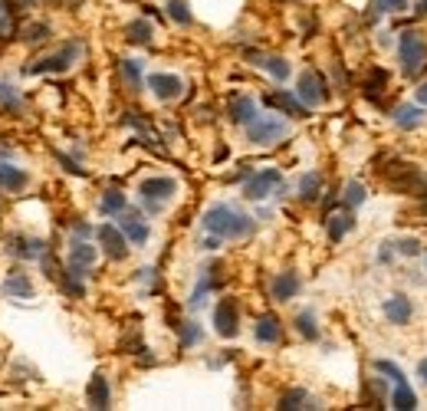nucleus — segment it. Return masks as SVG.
<instances>
[{"instance_id": "nucleus-1", "label": "nucleus", "mask_w": 427, "mask_h": 411, "mask_svg": "<svg viewBox=\"0 0 427 411\" xmlns=\"http://www.w3.org/2000/svg\"><path fill=\"white\" fill-rule=\"evenodd\" d=\"M253 227H257L253 217L230 208V204H214L211 211L204 214V230L220 237V240H240L246 234H253Z\"/></svg>"}, {"instance_id": "nucleus-2", "label": "nucleus", "mask_w": 427, "mask_h": 411, "mask_svg": "<svg viewBox=\"0 0 427 411\" xmlns=\"http://www.w3.org/2000/svg\"><path fill=\"white\" fill-rule=\"evenodd\" d=\"M381 178H385V184H388V188L401 191V195L427 197V175L421 171V168H414V164L394 162V164H388V168L381 171Z\"/></svg>"}, {"instance_id": "nucleus-3", "label": "nucleus", "mask_w": 427, "mask_h": 411, "mask_svg": "<svg viewBox=\"0 0 427 411\" xmlns=\"http://www.w3.org/2000/svg\"><path fill=\"white\" fill-rule=\"evenodd\" d=\"M398 53H401V73L404 76H417L427 63V43L417 30H404L398 40Z\"/></svg>"}, {"instance_id": "nucleus-4", "label": "nucleus", "mask_w": 427, "mask_h": 411, "mask_svg": "<svg viewBox=\"0 0 427 411\" xmlns=\"http://www.w3.org/2000/svg\"><path fill=\"white\" fill-rule=\"evenodd\" d=\"M79 53H82V43L79 40H69L63 49H56L53 56H43V60H33L23 73H30V76H36V73H66L69 66L79 60Z\"/></svg>"}, {"instance_id": "nucleus-5", "label": "nucleus", "mask_w": 427, "mask_h": 411, "mask_svg": "<svg viewBox=\"0 0 427 411\" xmlns=\"http://www.w3.org/2000/svg\"><path fill=\"white\" fill-rule=\"evenodd\" d=\"M289 129H286L283 119H276V115H257V119L246 125V138H250L253 145H273Z\"/></svg>"}, {"instance_id": "nucleus-6", "label": "nucleus", "mask_w": 427, "mask_h": 411, "mask_svg": "<svg viewBox=\"0 0 427 411\" xmlns=\"http://www.w3.org/2000/svg\"><path fill=\"white\" fill-rule=\"evenodd\" d=\"M178 191V184H174V178H145L142 181V188H138V195H142V201H145V208L151 214H158L164 208V201Z\"/></svg>"}, {"instance_id": "nucleus-7", "label": "nucleus", "mask_w": 427, "mask_h": 411, "mask_svg": "<svg viewBox=\"0 0 427 411\" xmlns=\"http://www.w3.org/2000/svg\"><path fill=\"white\" fill-rule=\"evenodd\" d=\"M296 96H299L312 109V105H322V102H328V86H326V79H322L315 69H306V73L299 76V82H296Z\"/></svg>"}, {"instance_id": "nucleus-8", "label": "nucleus", "mask_w": 427, "mask_h": 411, "mask_svg": "<svg viewBox=\"0 0 427 411\" xmlns=\"http://www.w3.org/2000/svg\"><path fill=\"white\" fill-rule=\"evenodd\" d=\"M214 329H217V336L220 339H233L237 332H240V306H237V299H220L217 303V310H214Z\"/></svg>"}, {"instance_id": "nucleus-9", "label": "nucleus", "mask_w": 427, "mask_h": 411, "mask_svg": "<svg viewBox=\"0 0 427 411\" xmlns=\"http://www.w3.org/2000/svg\"><path fill=\"white\" fill-rule=\"evenodd\" d=\"M279 181H283V175H279L276 168H263L260 175H250V178H246L244 197H246V201H263V197L276 188Z\"/></svg>"}, {"instance_id": "nucleus-10", "label": "nucleus", "mask_w": 427, "mask_h": 411, "mask_svg": "<svg viewBox=\"0 0 427 411\" xmlns=\"http://www.w3.org/2000/svg\"><path fill=\"white\" fill-rule=\"evenodd\" d=\"M96 234H99V244L105 247V253H109L112 260H125V257H129V237L122 234V227L102 224Z\"/></svg>"}, {"instance_id": "nucleus-11", "label": "nucleus", "mask_w": 427, "mask_h": 411, "mask_svg": "<svg viewBox=\"0 0 427 411\" xmlns=\"http://www.w3.org/2000/svg\"><path fill=\"white\" fill-rule=\"evenodd\" d=\"M266 105H273V109H279V112H286L289 119H306V115H309V105L296 96V92H286V89L270 92V96H266Z\"/></svg>"}, {"instance_id": "nucleus-12", "label": "nucleus", "mask_w": 427, "mask_h": 411, "mask_svg": "<svg viewBox=\"0 0 427 411\" xmlns=\"http://www.w3.org/2000/svg\"><path fill=\"white\" fill-rule=\"evenodd\" d=\"M148 86H151V92L161 99V102H171V99H178L184 92V82L178 76H171V73H155V76H148Z\"/></svg>"}, {"instance_id": "nucleus-13", "label": "nucleus", "mask_w": 427, "mask_h": 411, "mask_svg": "<svg viewBox=\"0 0 427 411\" xmlns=\"http://www.w3.org/2000/svg\"><path fill=\"white\" fill-rule=\"evenodd\" d=\"M47 244H40V240H30V237H23V234H10L7 237V250L14 253V257H20V260H40L47 250H43Z\"/></svg>"}, {"instance_id": "nucleus-14", "label": "nucleus", "mask_w": 427, "mask_h": 411, "mask_svg": "<svg viewBox=\"0 0 427 411\" xmlns=\"http://www.w3.org/2000/svg\"><path fill=\"white\" fill-rule=\"evenodd\" d=\"M86 401H89V408L96 411H105L112 405V392H109V378L105 375H92L89 378V388H86Z\"/></svg>"}, {"instance_id": "nucleus-15", "label": "nucleus", "mask_w": 427, "mask_h": 411, "mask_svg": "<svg viewBox=\"0 0 427 411\" xmlns=\"http://www.w3.org/2000/svg\"><path fill=\"white\" fill-rule=\"evenodd\" d=\"M227 119L233 125H250L257 119V102L250 96H233L227 102Z\"/></svg>"}, {"instance_id": "nucleus-16", "label": "nucleus", "mask_w": 427, "mask_h": 411, "mask_svg": "<svg viewBox=\"0 0 427 411\" xmlns=\"http://www.w3.org/2000/svg\"><path fill=\"white\" fill-rule=\"evenodd\" d=\"M3 293L10 296V299H30V296H33L30 273H23V270H10L7 279H3Z\"/></svg>"}, {"instance_id": "nucleus-17", "label": "nucleus", "mask_w": 427, "mask_h": 411, "mask_svg": "<svg viewBox=\"0 0 427 411\" xmlns=\"http://www.w3.org/2000/svg\"><path fill=\"white\" fill-rule=\"evenodd\" d=\"M92 263H96V247L89 244V240H79V237H76V240L69 244V266L86 273Z\"/></svg>"}, {"instance_id": "nucleus-18", "label": "nucleus", "mask_w": 427, "mask_h": 411, "mask_svg": "<svg viewBox=\"0 0 427 411\" xmlns=\"http://www.w3.org/2000/svg\"><path fill=\"white\" fill-rule=\"evenodd\" d=\"M385 316L394 326H408L411 316H414V306H411L408 296H391V299H385Z\"/></svg>"}, {"instance_id": "nucleus-19", "label": "nucleus", "mask_w": 427, "mask_h": 411, "mask_svg": "<svg viewBox=\"0 0 427 411\" xmlns=\"http://www.w3.org/2000/svg\"><path fill=\"white\" fill-rule=\"evenodd\" d=\"M30 184V175L23 171V168H14V164L0 162V188L3 191H10V195H20L23 188Z\"/></svg>"}, {"instance_id": "nucleus-20", "label": "nucleus", "mask_w": 427, "mask_h": 411, "mask_svg": "<svg viewBox=\"0 0 427 411\" xmlns=\"http://www.w3.org/2000/svg\"><path fill=\"white\" fill-rule=\"evenodd\" d=\"M253 336H257V342H263V345H276L279 336H283V326H279V319L273 316V312H266V316H260V319H257Z\"/></svg>"}, {"instance_id": "nucleus-21", "label": "nucleus", "mask_w": 427, "mask_h": 411, "mask_svg": "<svg viewBox=\"0 0 427 411\" xmlns=\"http://www.w3.org/2000/svg\"><path fill=\"white\" fill-rule=\"evenodd\" d=\"M118 227H122V234L129 237V244H135V247H142L148 240V224L138 217V214L122 211V224H118Z\"/></svg>"}, {"instance_id": "nucleus-22", "label": "nucleus", "mask_w": 427, "mask_h": 411, "mask_svg": "<svg viewBox=\"0 0 427 411\" xmlns=\"http://www.w3.org/2000/svg\"><path fill=\"white\" fill-rule=\"evenodd\" d=\"M299 286H302L299 277H296L293 270H286V273H279V277L273 279V299H276V303H289V299L299 293Z\"/></svg>"}, {"instance_id": "nucleus-23", "label": "nucleus", "mask_w": 427, "mask_h": 411, "mask_svg": "<svg viewBox=\"0 0 427 411\" xmlns=\"http://www.w3.org/2000/svg\"><path fill=\"white\" fill-rule=\"evenodd\" d=\"M394 125H398V129H417V125H421V119H424V109H421V105H414V102H404V105H398V109H394Z\"/></svg>"}, {"instance_id": "nucleus-24", "label": "nucleus", "mask_w": 427, "mask_h": 411, "mask_svg": "<svg viewBox=\"0 0 427 411\" xmlns=\"http://www.w3.org/2000/svg\"><path fill=\"white\" fill-rule=\"evenodd\" d=\"M0 112L3 115H23V96L16 92V86L0 79Z\"/></svg>"}, {"instance_id": "nucleus-25", "label": "nucleus", "mask_w": 427, "mask_h": 411, "mask_svg": "<svg viewBox=\"0 0 427 411\" xmlns=\"http://www.w3.org/2000/svg\"><path fill=\"white\" fill-rule=\"evenodd\" d=\"M250 60H257V66H263L276 82L289 79V63L283 56H260V53H250Z\"/></svg>"}, {"instance_id": "nucleus-26", "label": "nucleus", "mask_w": 427, "mask_h": 411, "mask_svg": "<svg viewBox=\"0 0 427 411\" xmlns=\"http://www.w3.org/2000/svg\"><path fill=\"white\" fill-rule=\"evenodd\" d=\"M276 408L296 411V408H319V405H315V401L309 398V392H306V388H289V392L279 395V405H276Z\"/></svg>"}, {"instance_id": "nucleus-27", "label": "nucleus", "mask_w": 427, "mask_h": 411, "mask_svg": "<svg viewBox=\"0 0 427 411\" xmlns=\"http://www.w3.org/2000/svg\"><path fill=\"white\" fill-rule=\"evenodd\" d=\"M82 277H86V273H79V270H73V266H69L63 277H56V279H60V290H63L66 296H73V299H82V296H86Z\"/></svg>"}, {"instance_id": "nucleus-28", "label": "nucleus", "mask_w": 427, "mask_h": 411, "mask_svg": "<svg viewBox=\"0 0 427 411\" xmlns=\"http://www.w3.org/2000/svg\"><path fill=\"white\" fill-rule=\"evenodd\" d=\"M355 227V217H352V214H335V217H328V240H332V244H339V240H342L345 234H348V230Z\"/></svg>"}, {"instance_id": "nucleus-29", "label": "nucleus", "mask_w": 427, "mask_h": 411, "mask_svg": "<svg viewBox=\"0 0 427 411\" xmlns=\"http://www.w3.org/2000/svg\"><path fill=\"white\" fill-rule=\"evenodd\" d=\"M125 40L135 43V47L151 43V23H148V20H131L129 27H125Z\"/></svg>"}, {"instance_id": "nucleus-30", "label": "nucleus", "mask_w": 427, "mask_h": 411, "mask_svg": "<svg viewBox=\"0 0 427 411\" xmlns=\"http://www.w3.org/2000/svg\"><path fill=\"white\" fill-rule=\"evenodd\" d=\"M391 408H398V411H411V408H417V395H414V392L408 388V382H404V385H394Z\"/></svg>"}, {"instance_id": "nucleus-31", "label": "nucleus", "mask_w": 427, "mask_h": 411, "mask_svg": "<svg viewBox=\"0 0 427 411\" xmlns=\"http://www.w3.org/2000/svg\"><path fill=\"white\" fill-rule=\"evenodd\" d=\"M118 69H122V79L129 82V92H138V89H142V63H135V60H122Z\"/></svg>"}, {"instance_id": "nucleus-32", "label": "nucleus", "mask_w": 427, "mask_h": 411, "mask_svg": "<svg viewBox=\"0 0 427 411\" xmlns=\"http://www.w3.org/2000/svg\"><path fill=\"white\" fill-rule=\"evenodd\" d=\"M319 188H322V178L315 175V171H309V175H302V181H299V201H315L319 197Z\"/></svg>"}, {"instance_id": "nucleus-33", "label": "nucleus", "mask_w": 427, "mask_h": 411, "mask_svg": "<svg viewBox=\"0 0 427 411\" xmlns=\"http://www.w3.org/2000/svg\"><path fill=\"white\" fill-rule=\"evenodd\" d=\"M125 204H129V201H125V195H122L118 188H109L99 208H102V214H122V211H125Z\"/></svg>"}, {"instance_id": "nucleus-34", "label": "nucleus", "mask_w": 427, "mask_h": 411, "mask_svg": "<svg viewBox=\"0 0 427 411\" xmlns=\"http://www.w3.org/2000/svg\"><path fill=\"white\" fill-rule=\"evenodd\" d=\"M174 329H178V336H181V349H191V345L200 342V326L197 323H174Z\"/></svg>"}, {"instance_id": "nucleus-35", "label": "nucleus", "mask_w": 427, "mask_h": 411, "mask_svg": "<svg viewBox=\"0 0 427 411\" xmlns=\"http://www.w3.org/2000/svg\"><path fill=\"white\" fill-rule=\"evenodd\" d=\"M381 89H388V73L375 66V69L368 73V82H365V96H368V99H378V92H381Z\"/></svg>"}, {"instance_id": "nucleus-36", "label": "nucleus", "mask_w": 427, "mask_h": 411, "mask_svg": "<svg viewBox=\"0 0 427 411\" xmlns=\"http://www.w3.org/2000/svg\"><path fill=\"white\" fill-rule=\"evenodd\" d=\"M20 40H23V43H47L49 40V27L47 23H27V27H23V30H20Z\"/></svg>"}, {"instance_id": "nucleus-37", "label": "nucleus", "mask_w": 427, "mask_h": 411, "mask_svg": "<svg viewBox=\"0 0 427 411\" xmlns=\"http://www.w3.org/2000/svg\"><path fill=\"white\" fill-rule=\"evenodd\" d=\"M168 16L178 23V27H191V10H187V0H168Z\"/></svg>"}, {"instance_id": "nucleus-38", "label": "nucleus", "mask_w": 427, "mask_h": 411, "mask_svg": "<svg viewBox=\"0 0 427 411\" xmlns=\"http://www.w3.org/2000/svg\"><path fill=\"white\" fill-rule=\"evenodd\" d=\"M365 405H368V408H381V405H385V385H381V378H372V382H368Z\"/></svg>"}, {"instance_id": "nucleus-39", "label": "nucleus", "mask_w": 427, "mask_h": 411, "mask_svg": "<svg viewBox=\"0 0 427 411\" xmlns=\"http://www.w3.org/2000/svg\"><path fill=\"white\" fill-rule=\"evenodd\" d=\"M296 329H299L306 339H319V326H315V316H312V312H299V316H296Z\"/></svg>"}, {"instance_id": "nucleus-40", "label": "nucleus", "mask_w": 427, "mask_h": 411, "mask_svg": "<svg viewBox=\"0 0 427 411\" xmlns=\"http://www.w3.org/2000/svg\"><path fill=\"white\" fill-rule=\"evenodd\" d=\"M375 372L388 375L394 385H404V382H408V378H404V372H401V369H398L394 362H388V359H378V362H375Z\"/></svg>"}, {"instance_id": "nucleus-41", "label": "nucleus", "mask_w": 427, "mask_h": 411, "mask_svg": "<svg viewBox=\"0 0 427 411\" xmlns=\"http://www.w3.org/2000/svg\"><path fill=\"white\" fill-rule=\"evenodd\" d=\"M345 208H348V211H352V208H359L361 201H365V188H361L359 181H348V184H345Z\"/></svg>"}, {"instance_id": "nucleus-42", "label": "nucleus", "mask_w": 427, "mask_h": 411, "mask_svg": "<svg viewBox=\"0 0 427 411\" xmlns=\"http://www.w3.org/2000/svg\"><path fill=\"white\" fill-rule=\"evenodd\" d=\"M408 10V0H375V14H401Z\"/></svg>"}, {"instance_id": "nucleus-43", "label": "nucleus", "mask_w": 427, "mask_h": 411, "mask_svg": "<svg viewBox=\"0 0 427 411\" xmlns=\"http://www.w3.org/2000/svg\"><path fill=\"white\" fill-rule=\"evenodd\" d=\"M394 247H398L404 257H417V253H421V240H417V237H404V240H398Z\"/></svg>"}, {"instance_id": "nucleus-44", "label": "nucleus", "mask_w": 427, "mask_h": 411, "mask_svg": "<svg viewBox=\"0 0 427 411\" xmlns=\"http://www.w3.org/2000/svg\"><path fill=\"white\" fill-rule=\"evenodd\" d=\"M73 230H76V237H79V240H89V237H92V227H89V224H82V221Z\"/></svg>"}, {"instance_id": "nucleus-45", "label": "nucleus", "mask_w": 427, "mask_h": 411, "mask_svg": "<svg viewBox=\"0 0 427 411\" xmlns=\"http://www.w3.org/2000/svg\"><path fill=\"white\" fill-rule=\"evenodd\" d=\"M60 164H63L66 171H73V175H82V168L76 162H69V158H66V155H60Z\"/></svg>"}, {"instance_id": "nucleus-46", "label": "nucleus", "mask_w": 427, "mask_h": 411, "mask_svg": "<svg viewBox=\"0 0 427 411\" xmlns=\"http://www.w3.org/2000/svg\"><path fill=\"white\" fill-rule=\"evenodd\" d=\"M391 247L394 244H381V253H378V260L381 263H391Z\"/></svg>"}, {"instance_id": "nucleus-47", "label": "nucleus", "mask_w": 427, "mask_h": 411, "mask_svg": "<svg viewBox=\"0 0 427 411\" xmlns=\"http://www.w3.org/2000/svg\"><path fill=\"white\" fill-rule=\"evenodd\" d=\"M417 102H421V105H427V82L421 86V89H417Z\"/></svg>"}, {"instance_id": "nucleus-48", "label": "nucleus", "mask_w": 427, "mask_h": 411, "mask_svg": "<svg viewBox=\"0 0 427 411\" xmlns=\"http://www.w3.org/2000/svg\"><path fill=\"white\" fill-rule=\"evenodd\" d=\"M417 372H421V378H424V382H427V359L421 362V365H417Z\"/></svg>"}, {"instance_id": "nucleus-49", "label": "nucleus", "mask_w": 427, "mask_h": 411, "mask_svg": "<svg viewBox=\"0 0 427 411\" xmlns=\"http://www.w3.org/2000/svg\"><path fill=\"white\" fill-rule=\"evenodd\" d=\"M7 10H10V0H0V16L7 14Z\"/></svg>"}, {"instance_id": "nucleus-50", "label": "nucleus", "mask_w": 427, "mask_h": 411, "mask_svg": "<svg viewBox=\"0 0 427 411\" xmlns=\"http://www.w3.org/2000/svg\"><path fill=\"white\" fill-rule=\"evenodd\" d=\"M417 14H427V0H421V3H417Z\"/></svg>"}]
</instances>
